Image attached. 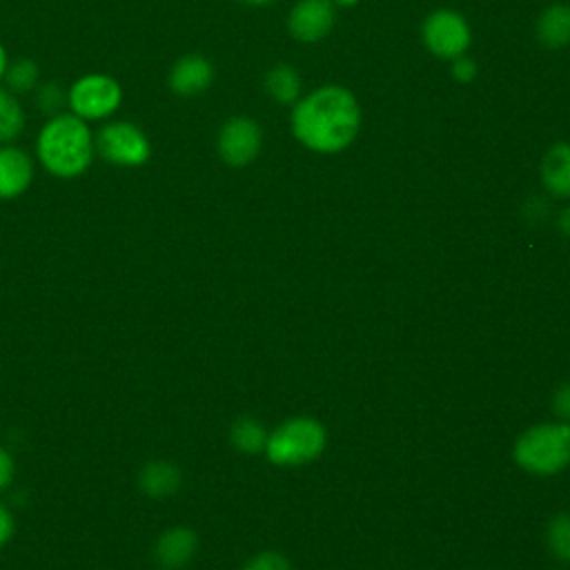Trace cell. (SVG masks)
<instances>
[{"instance_id":"1","label":"cell","mask_w":570,"mask_h":570,"mask_svg":"<svg viewBox=\"0 0 570 570\" xmlns=\"http://www.w3.org/2000/svg\"><path fill=\"white\" fill-rule=\"evenodd\" d=\"M292 134L316 154H338L352 145L361 127V107L341 85H323L294 102Z\"/></svg>"},{"instance_id":"2","label":"cell","mask_w":570,"mask_h":570,"mask_svg":"<svg viewBox=\"0 0 570 570\" xmlns=\"http://www.w3.org/2000/svg\"><path fill=\"white\" fill-rule=\"evenodd\" d=\"M96 156L94 131L89 122L60 111L49 116L36 138V158L47 174L53 178H78L82 176Z\"/></svg>"},{"instance_id":"3","label":"cell","mask_w":570,"mask_h":570,"mask_svg":"<svg viewBox=\"0 0 570 570\" xmlns=\"http://www.w3.org/2000/svg\"><path fill=\"white\" fill-rule=\"evenodd\" d=\"M514 461L530 474L552 476L570 463V423L548 421L528 428L514 441Z\"/></svg>"},{"instance_id":"4","label":"cell","mask_w":570,"mask_h":570,"mask_svg":"<svg viewBox=\"0 0 570 570\" xmlns=\"http://www.w3.org/2000/svg\"><path fill=\"white\" fill-rule=\"evenodd\" d=\"M327 432L312 416H292L267 434L265 454L274 465H303L321 456Z\"/></svg>"},{"instance_id":"5","label":"cell","mask_w":570,"mask_h":570,"mask_svg":"<svg viewBox=\"0 0 570 570\" xmlns=\"http://www.w3.org/2000/svg\"><path fill=\"white\" fill-rule=\"evenodd\" d=\"M122 105V87L109 73H85L67 89V107L85 122L107 120Z\"/></svg>"},{"instance_id":"6","label":"cell","mask_w":570,"mask_h":570,"mask_svg":"<svg viewBox=\"0 0 570 570\" xmlns=\"http://www.w3.org/2000/svg\"><path fill=\"white\" fill-rule=\"evenodd\" d=\"M96 154L116 167H140L151 156V142L131 120H109L96 134Z\"/></svg>"},{"instance_id":"7","label":"cell","mask_w":570,"mask_h":570,"mask_svg":"<svg viewBox=\"0 0 570 570\" xmlns=\"http://www.w3.org/2000/svg\"><path fill=\"white\" fill-rule=\"evenodd\" d=\"M423 42L425 47L445 60L463 56L472 42V31L468 20L454 9H436L423 20Z\"/></svg>"},{"instance_id":"8","label":"cell","mask_w":570,"mask_h":570,"mask_svg":"<svg viewBox=\"0 0 570 570\" xmlns=\"http://www.w3.org/2000/svg\"><path fill=\"white\" fill-rule=\"evenodd\" d=\"M263 145V131L249 116L227 118L216 136V149L225 165L245 167L256 160Z\"/></svg>"},{"instance_id":"9","label":"cell","mask_w":570,"mask_h":570,"mask_svg":"<svg viewBox=\"0 0 570 570\" xmlns=\"http://www.w3.org/2000/svg\"><path fill=\"white\" fill-rule=\"evenodd\" d=\"M336 20V7L332 0H298L287 18L289 33L301 42L323 40Z\"/></svg>"},{"instance_id":"10","label":"cell","mask_w":570,"mask_h":570,"mask_svg":"<svg viewBox=\"0 0 570 570\" xmlns=\"http://www.w3.org/2000/svg\"><path fill=\"white\" fill-rule=\"evenodd\" d=\"M214 82V65L200 53L178 58L169 71V89L176 96L194 98L205 94Z\"/></svg>"},{"instance_id":"11","label":"cell","mask_w":570,"mask_h":570,"mask_svg":"<svg viewBox=\"0 0 570 570\" xmlns=\"http://www.w3.org/2000/svg\"><path fill=\"white\" fill-rule=\"evenodd\" d=\"M198 552V534L187 525H174L154 541V561L165 570L185 568Z\"/></svg>"},{"instance_id":"12","label":"cell","mask_w":570,"mask_h":570,"mask_svg":"<svg viewBox=\"0 0 570 570\" xmlns=\"http://www.w3.org/2000/svg\"><path fill=\"white\" fill-rule=\"evenodd\" d=\"M33 180L31 156L16 145H0V200L22 196Z\"/></svg>"},{"instance_id":"13","label":"cell","mask_w":570,"mask_h":570,"mask_svg":"<svg viewBox=\"0 0 570 570\" xmlns=\"http://www.w3.org/2000/svg\"><path fill=\"white\" fill-rule=\"evenodd\" d=\"M541 183L557 198H570V142H554L541 160Z\"/></svg>"},{"instance_id":"14","label":"cell","mask_w":570,"mask_h":570,"mask_svg":"<svg viewBox=\"0 0 570 570\" xmlns=\"http://www.w3.org/2000/svg\"><path fill=\"white\" fill-rule=\"evenodd\" d=\"M183 483V472L169 461H149L138 472V488L151 499H165L178 492Z\"/></svg>"},{"instance_id":"15","label":"cell","mask_w":570,"mask_h":570,"mask_svg":"<svg viewBox=\"0 0 570 570\" xmlns=\"http://www.w3.org/2000/svg\"><path fill=\"white\" fill-rule=\"evenodd\" d=\"M537 38L548 49L570 45V4L554 2L541 11L537 20Z\"/></svg>"},{"instance_id":"16","label":"cell","mask_w":570,"mask_h":570,"mask_svg":"<svg viewBox=\"0 0 570 570\" xmlns=\"http://www.w3.org/2000/svg\"><path fill=\"white\" fill-rule=\"evenodd\" d=\"M265 91L281 105H294L301 96V76L292 65H274L265 73Z\"/></svg>"},{"instance_id":"17","label":"cell","mask_w":570,"mask_h":570,"mask_svg":"<svg viewBox=\"0 0 570 570\" xmlns=\"http://www.w3.org/2000/svg\"><path fill=\"white\" fill-rule=\"evenodd\" d=\"M229 441L243 454H258V452L265 450L267 432H265V428H263V423L258 419H254V416H238L232 423Z\"/></svg>"},{"instance_id":"18","label":"cell","mask_w":570,"mask_h":570,"mask_svg":"<svg viewBox=\"0 0 570 570\" xmlns=\"http://www.w3.org/2000/svg\"><path fill=\"white\" fill-rule=\"evenodd\" d=\"M24 109L16 94L0 87V145L13 142L24 129Z\"/></svg>"},{"instance_id":"19","label":"cell","mask_w":570,"mask_h":570,"mask_svg":"<svg viewBox=\"0 0 570 570\" xmlns=\"http://www.w3.org/2000/svg\"><path fill=\"white\" fill-rule=\"evenodd\" d=\"M38 65L29 58H18L13 62H9L7 67V73H4V85L11 94L16 96H22V94H29L38 87Z\"/></svg>"},{"instance_id":"20","label":"cell","mask_w":570,"mask_h":570,"mask_svg":"<svg viewBox=\"0 0 570 570\" xmlns=\"http://www.w3.org/2000/svg\"><path fill=\"white\" fill-rule=\"evenodd\" d=\"M548 548L552 550L554 557L570 561V512H559L550 523H548Z\"/></svg>"},{"instance_id":"21","label":"cell","mask_w":570,"mask_h":570,"mask_svg":"<svg viewBox=\"0 0 570 570\" xmlns=\"http://www.w3.org/2000/svg\"><path fill=\"white\" fill-rule=\"evenodd\" d=\"M33 100H36V105H38L45 114L56 116V114H60V107L67 105V91H65L60 85H56V82H47V85L36 87Z\"/></svg>"},{"instance_id":"22","label":"cell","mask_w":570,"mask_h":570,"mask_svg":"<svg viewBox=\"0 0 570 570\" xmlns=\"http://www.w3.org/2000/svg\"><path fill=\"white\" fill-rule=\"evenodd\" d=\"M243 570H292V563L281 552H258L247 559Z\"/></svg>"},{"instance_id":"23","label":"cell","mask_w":570,"mask_h":570,"mask_svg":"<svg viewBox=\"0 0 570 570\" xmlns=\"http://www.w3.org/2000/svg\"><path fill=\"white\" fill-rule=\"evenodd\" d=\"M450 71H452V78H454V80H459V82H472V80L476 78L479 67H476V62H474L470 56L463 53V56H456V58L452 60Z\"/></svg>"},{"instance_id":"24","label":"cell","mask_w":570,"mask_h":570,"mask_svg":"<svg viewBox=\"0 0 570 570\" xmlns=\"http://www.w3.org/2000/svg\"><path fill=\"white\" fill-rule=\"evenodd\" d=\"M552 412L559 421L570 423V381L561 383L552 396Z\"/></svg>"},{"instance_id":"25","label":"cell","mask_w":570,"mask_h":570,"mask_svg":"<svg viewBox=\"0 0 570 570\" xmlns=\"http://www.w3.org/2000/svg\"><path fill=\"white\" fill-rule=\"evenodd\" d=\"M13 476H16V461L4 448H0V494L13 483Z\"/></svg>"},{"instance_id":"26","label":"cell","mask_w":570,"mask_h":570,"mask_svg":"<svg viewBox=\"0 0 570 570\" xmlns=\"http://www.w3.org/2000/svg\"><path fill=\"white\" fill-rule=\"evenodd\" d=\"M13 532H16V519H13L11 510L0 503V548L9 543Z\"/></svg>"},{"instance_id":"27","label":"cell","mask_w":570,"mask_h":570,"mask_svg":"<svg viewBox=\"0 0 570 570\" xmlns=\"http://www.w3.org/2000/svg\"><path fill=\"white\" fill-rule=\"evenodd\" d=\"M557 223H559V229H561L566 236H570V205H568L566 209H561Z\"/></svg>"},{"instance_id":"28","label":"cell","mask_w":570,"mask_h":570,"mask_svg":"<svg viewBox=\"0 0 570 570\" xmlns=\"http://www.w3.org/2000/svg\"><path fill=\"white\" fill-rule=\"evenodd\" d=\"M7 67H9V53L4 49V45L0 42V82L4 80V73H7Z\"/></svg>"},{"instance_id":"29","label":"cell","mask_w":570,"mask_h":570,"mask_svg":"<svg viewBox=\"0 0 570 570\" xmlns=\"http://www.w3.org/2000/svg\"><path fill=\"white\" fill-rule=\"evenodd\" d=\"M243 4H249V7H265V4H272L274 0H238Z\"/></svg>"},{"instance_id":"30","label":"cell","mask_w":570,"mask_h":570,"mask_svg":"<svg viewBox=\"0 0 570 570\" xmlns=\"http://www.w3.org/2000/svg\"><path fill=\"white\" fill-rule=\"evenodd\" d=\"M334 2V7H354V4H358V0H332Z\"/></svg>"}]
</instances>
